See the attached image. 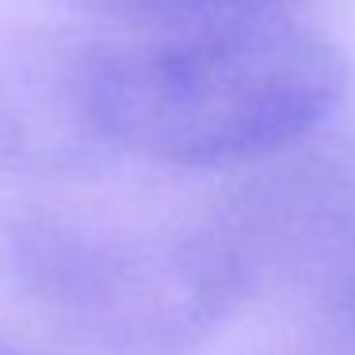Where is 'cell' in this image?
Listing matches in <instances>:
<instances>
[{
	"label": "cell",
	"mask_w": 355,
	"mask_h": 355,
	"mask_svg": "<svg viewBox=\"0 0 355 355\" xmlns=\"http://www.w3.org/2000/svg\"><path fill=\"white\" fill-rule=\"evenodd\" d=\"M0 355H35V352H27V347H19V344H12V340L0 336Z\"/></svg>",
	"instance_id": "52a82bcc"
},
{
	"label": "cell",
	"mask_w": 355,
	"mask_h": 355,
	"mask_svg": "<svg viewBox=\"0 0 355 355\" xmlns=\"http://www.w3.org/2000/svg\"><path fill=\"white\" fill-rule=\"evenodd\" d=\"M344 46L302 16L111 39L107 115L123 153L172 168L268 164L347 100Z\"/></svg>",
	"instance_id": "6da1fadb"
},
{
	"label": "cell",
	"mask_w": 355,
	"mask_h": 355,
	"mask_svg": "<svg viewBox=\"0 0 355 355\" xmlns=\"http://www.w3.org/2000/svg\"><path fill=\"white\" fill-rule=\"evenodd\" d=\"M324 317H329L332 336L344 347V355H355V271L324 286Z\"/></svg>",
	"instance_id": "8992f818"
},
{
	"label": "cell",
	"mask_w": 355,
	"mask_h": 355,
	"mask_svg": "<svg viewBox=\"0 0 355 355\" xmlns=\"http://www.w3.org/2000/svg\"><path fill=\"white\" fill-rule=\"evenodd\" d=\"M19 294L96 355H180L248 298L214 230H100L58 214L8 225Z\"/></svg>",
	"instance_id": "7a4b0ae2"
},
{
	"label": "cell",
	"mask_w": 355,
	"mask_h": 355,
	"mask_svg": "<svg viewBox=\"0 0 355 355\" xmlns=\"http://www.w3.org/2000/svg\"><path fill=\"white\" fill-rule=\"evenodd\" d=\"M111 39L24 27L0 39V168L27 180H77L123 149L107 115Z\"/></svg>",
	"instance_id": "3957f363"
},
{
	"label": "cell",
	"mask_w": 355,
	"mask_h": 355,
	"mask_svg": "<svg viewBox=\"0 0 355 355\" xmlns=\"http://www.w3.org/2000/svg\"><path fill=\"white\" fill-rule=\"evenodd\" d=\"M69 4L92 19L123 27L134 39H146V35L199 31L245 19L302 16V8L313 0H69Z\"/></svg>",
	"instance_id": "5b68a950"
},
{
	"label": "cell",
	"mask_w": 355,
	"mask_h": 355,
	"mask_svg": "<svg viewBox=\"0 0 355 355\" xmlns=\"http://www.w3.org/2000/svg\"><path fill=\"white\" fill-rule=\"evenodd\" d=\"M210 230L252 294L263 279L309 271L332 286L355 271V138H324L260 164Z\"/></svg>",
	"instance_id": "277c9868"
}]
</instances>
